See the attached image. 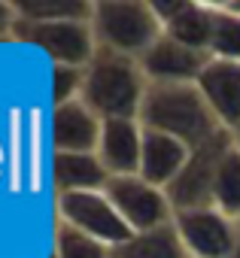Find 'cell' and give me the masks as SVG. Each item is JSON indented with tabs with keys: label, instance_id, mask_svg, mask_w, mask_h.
<instances>
[{
	"label": "cell",
	"instance_id": "1",
	"mask_svg": "<svg viewBox=\"0 0 240 258\" xmlns=\"http://www.w3.org/2000/svg\"><path fill=\"white\" fill-rule=\"evenodd\" d=\"M140 124L170 134L192 149L225 131L195 82L149 85L140 106Z\"/></svg>",
	"mask_w": 240,
	"mask_h": 258
},
{
	"label": "cell",
	"instance_id": "2",
	"mask_svg": "<svg viewBox=\"0 0 240 258\" xmlns=\"http://www.w3.org/2000/svg\"><path fill=\"white\" fill-rule=\"evenodd\" d=\"M149 79L140 70L137 58L118 55L109 49H97L85 64L82 100L103 118H140V106L146 97Z\"/></svg>",
	"mask_w": 240,
	"mask_h": 258
},
{
	"label": "cell",
	"instance_id": "3",
	"mask_svg": "<svg viewBox=\"0 0 240 258\" xmlns=\"http://www.w3.org/2000/svg\"><path fill=\"white\" fill-rule=\"evenodd\" d=\"M91 31L97 49L128 58H140L164 34L149 0H97L91 10Z\"/></svg>",
	"mask_w": 240,
	"mask_h": 258
},
{
	"label": "cell",
	"instance_id": "4",
	"mask_svg": "<svg viewBox=\"0 0 240 258\" xmlns=\"http://www.w3.org/2000/svg\"><path fill=\"white\" fill-rule=\"evenodd\" d=\"M16 43L40 49L49 58V64H73V67H85L97 52L91 22H82V19L19 22L16 25Z\"/></svg>",
	"mask_w": 240,
	"mask_h": 258
},
{
	"label": "cell",
	"instance_id": "5",
	"mask_svg": "<svg viewBox=\"0 0 240 258\" xmlns=\"http://www.w3.org/2000/svg\"><path fill=\"white\" fill-rule=\"evenodd\" d=\"M55 222L73 225L88 237L100 240L103 246H122L134 231L115 210L106 191H76V195H55Z\"/></svg>",
	"mask_w": 240,
	"mask_h": 258
},
{
	"label": "cell",
	"instance_id": "6",
	"mask_svg": "<svg viewBox=\"0 0 240 258\" xmlns=\"http://www.w3.org/2000/svg\"><path fill=\"white\" fill-rule=\"evenodd\" d=\"M173 225L189 258H231L240 240V222L213 204L176 210Z\"/></svg>",
	"mask_w": 240,
	"mask_h": 258
},
{
	"label": "cell",
	"instance_id": "7",
	"mask_svg": "<svg viewBox=\"0 0 240 258\" xmlns=\"http://www.w3.org/2000/svg\"><path fill=\"white\" fill-rule=\"evenodd\" d=\"M103 191L109 195V201L122 213V219L128 222L131 231H152V228H161V225L173 222L176 210L170 204L167 188L143 179L140 173L109 176Z\"/></svg>",
	"mask_w": 240,
	"mask_h": 258
},
{
	"label": "cell",
	"instance_id": "8",
	"mask_svg": "<svg viewBox=\"0 0 240 258\" xmlns=\"http://www.w3.org/2000/svg\"><path fill=\"white\" fill-rule=\"evenodd\" d=\"M231 143H234L231 131H222V134H216L213 140H207V143H201V146H195V149L189 152L186 167H183L179 176L167 185V195H170L173 210H189V207L213 204L216 170H219V161H222V155L228 152Z\"/></svg>",
	"mask_w": 240,
	"mask_h": 258
},
{
	"label": "cell",
	"instance_id": "9",
	"mask_svg": "<svg viewBox=\"0 0 240 258\" xmlns=\"http://www.w3.org/2000/svg\"><path fill=\"white\" fill-rule=\"evenodd\" d=\"M137 61H140V70L149 79V85H167V82H198L210 55L161 34Z\"/></svg>",
	"mask_w": 240,
	"mask_h": 258
},
{
	"label": "cell",
	"instance_id": "10",
	"mask_svg": "<svg viewBox=\"0 0 240 258\" xmlns=\"http://www.w3.org/2000/svg\"><path fill=\"white\" fill-rule=\"evenodd\" d=\"M103 134V118L85 103L52 106V152H97Z\"/></svg>",
	"mask_w": 240,
	"mask_h": 258
},
{
	"label": "cell",
	"instance_id": "11",
	"mask_svg": "<svg viewBox=\"0 0 240 258\" xmlns=\"http://www.w3.org/2000/svg\"><path fill=\"white\" fill-rule=\"evenodd\" d=\"M195 85L201 88V94H204L207 106L213 109V115L219 118V124L225 131H237L240 127V64L210 58Z\"/></svg>",
	"mask_w": 240,
	"mask_h": 258
},
{
	"label": "cell",
	"instance_id": "12",
	"mask_svg": "<svg viewBox=\"0 0 240 258\" xmlns=\"http://www.w3.org/2000/svg\"><path fill=\"white\" fill-rule=\"evenodd\" d=\"M140 152H143V124H140V118H109V121H103L97 158L103 161L109 176L140 173Z\"/></svg>",
	"mask_w": 240,
	"mask_h": 258
},
{
	"label": "cell",
	"instance_id": "13",
	"mask_svg": "<svg viewBox=\"0 0 240 258\" xmlns=\"http://www.w3.org/2000/svg\"><path fill=\"white\" fill-rule=\"evenodd\" d=\"M109 182V170L97 158V152H52V191L76 195V191H103Z\"/></svg>",
	"mask_w": 240,
	"mask_h": 258
},
{
	"label": "cell",
	"instance_id": "14",
	"mask_svg": "<svg viewBox=\"0 0 240 258\" xmlns=\"http://www.w3.org/2000/svg\"><path fill=\"white\" fill-rule=\"evenodd\" d=\"M189 152H192V146H186L183 140H176L170 134H161V131H152V127H143L140 176L167 188L179 176V170L186 167Z\"/></svg>",
	"mask_w": 240,
	"mask_h": 258
},
{
	"label": "cell",
	"instance_id": "15",
	"mask_svg": "<svg viewBox=\"0 0 240 258\" xmlns=\"http://www.w3.org/2000/svg\"><path fill=\"white\" fill-rule=\"evenodd\" d=\"M164 34L173 37L183 46H192L198 52L210 55V40H213V4H198V0H183L179 13L164 25Z\"/></svg>",
	"mask_w": 240,
	"mask_h": 258
},
{
	"label": "cell",
	"instance_id": "16",
	"mask_svg": "<svg viewBox=\"0 0 240 258\" xmlns=\"http://www.w3.org/2000/svg\"><path fill=\"white\" fill-rule=\"evenodd\" d=\"M112 258H189L176 225L167 222L152 231H134L122 246L112 249Z\"/></svg>",
	"mask_w": 240,
	"mask_h": 258
},
{
	"label": "cell",
	"instance_id": "17",
	"mask_svg": "<svg viewBox=\"0 0 240 258\" xmlns=\"http://www.w3.org/2000/svg\"><path fill=\"white\" fill-rule=\"evenodd\" d=\"M19 22H91L94 4L88 0H13Z\"/></svg>",
	"mask_w": 240,
	"mask_h": 258
},
{
	"label": "cell",
	"instance_id": "18",
	"mask_svg": "<svg viewBox=\"0 0 240 258\" xmlns=\"http://www.w3.org/2000/svg\"><path fill=\"white\" fill-rule=\"evenodd\" d=\"M213 207L228 213L240 222V146L231 143L219 161L216 182H213Z\"/></svg>",
	"mask_w": 240,
	"mask_h": 258
},
{
	"label": "cell",
	"instance_id": "19",
	"mask_svg": "<svg viewBox=\"0 0 240 258\" xmlns=\"http://www.w3.org/2000/svg\"><path fill=\"white\" fill-rule=\"evenodd\" d=\"M52 255L55 258H112V249L103 246L100 240L88 237L85 231L55 222L52 231Z\"/></svg>",
	"mask_w": 240,
	"mask_h": 258
},
{
	"label": "cell",
	"instance_id": "20",
	"mask_svg": "<svg viewBox=\"0 0 240 258\" xmlns=\"http://www.w3.org/2000/svg\"><path fill=\"white\" fill-rule=\"evenodd\" d=\"M213 4V0H210ZM210 58L237 61L240 64V16L222 10L213 4V40H210Z\"/></svg>",
	"mask_w": 240,
	"mask_h": 258
},
{
	"label": "cell",
	"instance_id": "21",
	"mask_svg": "<svg viewBox=\"0 0 240 258\" xmlns=\"http://www.w3.org/2000/svg\"><path fill=\"white\" fill-rule=\"evenodd\" d=\"M82 85H85V67L52 64V79H49V97H52V106L82 100Z\"/></svg>",
	"mask_w": 240,
	"mask_h": 258
},
{
	"label": "cell",
	"instance_id": "22",
	"mask_svg": "<svg viewBox=\"0 0 240 258\" xmlns=\"http://www.w3.org/2000/svg\"><path fill=\"white\" fill-rule=\"evenodd\" d=\"M16 25H19V13L13 0H0V43H16Z\"/></svg>",
	"mask_w": 240,
	"mask_h": 258
},
{
	"label": "cell",
	"instance_id": "23",
	"mask_svg": "<svg viewBox=\"0 0 240 258\" xmlns=\"http://www.w3.org/2000/svg\"><path fill=\"white\" fill-rule=\"evenodd\" d=\"M219 7H222V10H228V13H234V16H240V0H222Z\"/></svg>",
	"mask_w": 240,
	"mask_h": 258
},
{
	"label": "cell",
	"instance_id": "24",
	"mask_svg": "<svg viewBox=\"0 0 240 258\" xmlns=\"http://www.w3.org/2000/svg\"><path fill=\"white\" fill-rule=\"evenodd\" d=\"M231 137H234V143L240 146V127H237V131H231Z\"/></svg>",
	"mask_w": 240,
	"mask_h": 258
},
{
	"label": "cell",
	"instance_id": "25",
	"mask_svg": "<svg viewBox=\"0 0 240 258\" xmlns=\"http://www.w3.org/2000/svg\"><path fill=\"white\" fill-rule=\"evenodd\" d=\"M231 258H240V240H237V246H234V252H231Z\"/></svg>",
	"mask_w": 240,
	"mask_h": 258
},
{
	"label": "cell",
	"instance_id": "26",
	"mask_svg": "<svg viewBox=\"0 0 240 258\" xmlns=\"http://www.w3.org/2000/svg\"><path fill=\"white\" fill-rule=\"evenodd\" d=\"M49 258H55V255H52V252H49Z\"/></svg>",
	"mask_w": 240,
	"mask_h": 258
}]
</instances>
